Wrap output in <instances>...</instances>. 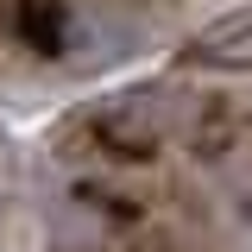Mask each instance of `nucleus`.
Masks as SVG:
<instances>
[{
  "label": "nucleus",
  "instance_id": "obj_3",
  "mask_svg": "<svg viewBox=\"0 0 252 252\" xmlns=\"http://www.w3.org/2000/svg\"><path fill=\"white\" fill-rule=\"evenodd\" d=\"M51 252H158L145 240V208L139 215H82V233H63Z\"/></svg>",
  "mask_w": 252,
  "mask_h": 252
},
{
  "label": "nucleus",
  "instance_id": "obj_2",
  "mask_svg": "<svg viewBox=\"0 0 252 252\" xmlns=\"http://www.w3.org/2000/svg\"><path fill=\"white\" fill-rule=\"evenodd\" d=\"M183 57L195 63V69H220V76H246L252 69V6H240V13H220V19H208V26L195 32L183 44Z\"/></svg>",
  "mask_w": 252,
  "mask_h": 252
},
{
  "label": "nucleus",
  "instance_id": "obj_1",
  "mask_svg": "<svg viewBox=\"0 0 252 252\" xmlns=\"http://www.w3.org/2000/svg\"><path fill=\"white\" fill-rule=\"evenodd\" d=\"M202 126V101L170 82H132L101 101H82L57 126V152L82 158L94 170H120V164H152L170 145H183Z\"/></svg>",
  "mask_w": 252,
  "mask_h": 252
},
{
  "label": "nucleus",
  "instance_id": "obj_4",
  "mask_svg": "<svg viewBox=\"0 0 252 252\" xmlns=\"http://www.w3.org/2000/svg\"><path fill=\"white\" fill-rule=\"evenodd\" d=\"M19 38H26L38 57L63 51V38H69V6H63V0H26V6H19Z\"/></svg>",
  "mask_w": 252,
  "mask_h": 252
}]
</instances>
